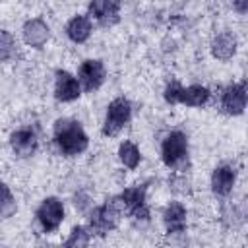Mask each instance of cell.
Listing matches in <instances>:
<instances>
[{
    "mask_svg": "<svg viewBox=\"0 0 248 248\" xmlns=\"http://www.w3.org/2000/svg\"><path fill=\"white\" fill-rule=\"evenodd\" d=\"M211 54L213 58H217L219 62H229L236 50H238V41H236V35L231 33V31H223V33H217L211 41Z\"/></svg>",
    "mask_w": 248,
    "mask_h": 248,
    "instance_id": "obj_15",
    "label": "cell"
},
{
    "mask_svg": "<svg viewBox=\"0 0 248 248\" xmlns=\"http://www.w3.org/2000/svg\"><path fill=\"white\" fill-rule=\"evenodd\" d=\"M81 85L74 74L68 70L54 72V99L60 103H72L81 97Z\"/></svg>",
    "mask_w": 248,
    "mask_h": 248,
    "instance_id": "obj_9",
    "label": "cell"
},
{
    "mask_svg": "<svg viewBox=\"0 0 248 248\" xmlns=\"http://www.w3.org/2000/svg\"><path fill=\"white\" fill-rule=\"evenodd\" d=\"M118 161L126 169H130V170L138 169L140 163H141V151H140V147L134 141H130V140L120 141V145H118Z\"/></svg>",
    "mask_w": 248,
    "mask_h": 248,
    "instance_id": "obj_18",
    "label": "cell"
},
{
    "mask_svg": "<svg viewBox=\"0 0 248 248\" xmlns=\"http://www.w3.org/2000/svg\"><path fill=\"white\" fill-rule=\"evenodd\" d=\"M211 99V91L202 85V83H192V85H182L180 89V97H178V105H184V107H192V108H198V107H203L207 105Z\"/></svg>",
    "mask_w": 248,
    "mask_h": 248,
    "instance_id": "obj_16",
    "label": "cell"
},
{
    "mask_svg": "<svg viewBox=\"0 0 248 248\" xmlns=\"http://www.w3.org/2000/svg\"><path fill=\"white\" fill-rule=\"evenodd\" d=\"M64 215H66L64 202L56 196H46L35 209V221L45 234L56 232L64 223Z\"/></svg>",
    "mask_w": 248,
    "mask_h": 248,
    "instance_id": "obj_5",
    "label": "cell"
},
{
    "mask_svg": "<svg viewBox=\"0 0 248 248\" xmlns=\"http://www.w3.org/2000/svg\"><path fill=\"white\" fill-rule=\"evenodd\" d=\"M120 203H122V209H124V215H128L132 209L140 207V205H145L147 203V184H136V186H128L124 188L120 194H116Z\"/></svg>",
    "mask_w": 248,
    "mask_h": 248,
    "instance_id": "obj_17",
    "label": "cell"
},
{
    "mask_svg": "<svg viewBox=\"0 0 248 248\" xmlns=\"http://www.w3.org/2000/svg\"><path fill=\"white\" fill-rule=\"evenodd\" d=\"M246 103H248V89H246V81H236V83H229L223 87L221 97H219V107L225 114L229 116H240L246 110Z\"/></svg>",
    "mask_w": 248,
    "mask_h": 248,
    "instance_id": "obj_6",
    "label": "cell"
},
{
    "mask_svg": "<svg viewBox=\"0 0 248 248\" xmlns=\"http://www.w3.org/2000/svg\"><path fill=\"white\" fill-rule=\"evenodd\" d=\"M161 161L170 170L186 172L190 169V143L182 130H170L161 141Z\"/></svg>",
    "mask_w": 248,
    "mask_h": 248,
    "instance_id": "obj_2",
    "label": "cell"
},
{
    "mask_svg": "<svg viewBox=\"0 0 248 248\" xmlns=\"http://www.w3.org/2000/svg\"><path fill=\"white\" fill-rule=\"evenodd\" d=\"M89 242H91V232H89V229H87L85 225H74L62 244L68 246V248H85Z\"/></svg>",
    "mask_w": 248,
    "mask_h": 248,
    "instance_id": "obj_19",
    "label": "cell"
},
{
    "mask_svg": "<svg viewBox=\"0 0 248 248\" xmlns=\"http://www.w3.org/2000/svg\"><path fill=\"white\" fill-rule=\"evenodd\" d=\"M120 8L122 0H89L87 17L101 27H112L120 21Z\"/></svg>",
    "mask_w": 248,
    "mask_h": 248,
    "instance_id": "obj_8",
    "label": "cell"
},
{
    "mask_svg": "<svg viewBox=\"0 0 248 248\" xmlns=\"http://www.w3.org/2000/svg\"><path fill=\"white\" fill-rule=\"evenodd\" d=\"M231 4H232V10L240 16H244L248 12V0H231Z\"/></svg>",
    "mask_w": 248,
    "mask_h": 248,
    "instance_id": "obj_24",
    "label": "cell"
},
{
    "mask_svg": "<svg viewBox=\"0 0 248 248\" xmlns=\"http://www.w3.org/2000/svg\"><path fill=\"white\" fill-rule=\"evenodd\" d=\"M78 81L81 85V91L93 93L101 89V85L107 79V66L101 58H87L78 68Z\"/></svg>",
    "mask_w": 248,
    "mask_h": 248,
    "instance_id": "obj_7",
    "label": "cell"
},
{
    "mask_svg": "<svg viewBox=\"0 0 248 248\" xmlns=\"http://www.w3.org/2000/svg\"><path fill=\"white\" fill-rule=\"evenodd\" d=\"M236 169L229 163H223V165H217L211 172V178H209V186H211V192L213 196L217 198H227L231 196V192L234 190V184H236Z\"/></svg>",
    "mask_w": 248,
    "mask_h": 248,
    "instance_id": "obj_10",
    "label": "cell"
},
{
    "mask_svg": "<svg viewBox=\"0 0 248 248\" xmlns=\"http://www.w3.org/2000/svg\"><path fill=\"white\" fill-rule=\"evenodd\" d=\"M52 141L60 155L76 157L81 155L89 147V136L85 134L83 126L76 118H56L52 126Z\"/></svg>",
    "mask_w": 248,
    "mask_h": 248,
    "instance_id": "obj_1",
    "label": "cell"
},
{
    "mask_svg": "<svg viewBox=\"0 0 248 248\" xmlns=\"http://www.w3.org/2000/svg\"><path fill=\"white\" fill-rule=\"evenodd\" d=\"M132 118V103L126 97H114L108 105H107V112H105V120H103V136L107 138H114L118 136L130 122Z\"/></svg>",
    "mask_w": 248,
    "mask_h": 248,
    "instance_id": "obj_4",
    "label": "cell"
},
{
    "mask_svg": "<svg viewBox=\"0 0 248 248\" xmlns=\"http://www.w3.org/2000/svg\"><path fill=\"white\" fill-rule=\"evenodd\" d=\"M21 39L31 48H43L50 39V27L43 17H31L21 25Z\"/></svg>",
    "mask_w": 248,
    "mask_h": 248,
    "instance_id": "obj_13",
    "label": "cell"
},
{
    "mask_svg": "<svg viewBox=\"0 0 248 248\" xmlns=\"http://www.w3.org/2000/svg\"><path fill=\"white\" fill-rule=\"evenodd\" d=\"M163 225L167 234H184L188 227V209L182 202L172 200L163 211Z\"/></svg>",
    "mask_w": 248,
    "mask_h": 248,
    "instance_id": "obj_12",
    "label": "cell"
},
{
    "mask_svg": "<svg viewBox=\"0 0 248 248\" xmlns=\"http://www.w3.org/2000/svg\"><path fill=\"white\" fill-rule=\"evenodd\" d=\"M122 219V211L110 202L107 200L101 205H95L89 209L87 213V229L91 232V236H107L108 232L116 231Z\"/></svg>",
    "mask_w": 248,
    "mask_h": 248,
    "instance_id": "obj_3",
    "label": "cell"
},
{
    "mask_svg": "<svg viewBox=\"0 0 248 248\" xmlns=\"http://www.w3.org/2000/svg\"><path fill=\"white\" fill-rule=\"evenodd\" d=\"M16 211H17V203H16V198L10 190V186L6 182H0V217L8 219Z\"/></svg>",
    "mask_w": 248,
    "mask_h": 248,
    "instance_id": "obj_21",
    "label": "cell"
},
{
    "mask_svg": "<svg viewBox=\"0 0 248 248\" xmlns=\"http://www.w3.org/2000/svg\"><path fill=\"white\" fill-rule=\"evenodd\" d=\"M169 190L174 194H190L192 192V182L186 176V172L180 170H172V174L169 176Z\"/></svg>",
    "mask_w": 248,
    "mask_h": 248,
    "instance_id": "obj_22",
    "label": "cell"
},
{
    "mask_svg": "<svg viewBox=\"0 0 248 248\" xmlns=\"http://www.w3.org/2000/svg\"><path fill=\"white\" fill-rule=\"evenodd\" d=\"M64 33L72 43L83 45L93 33V21L87 17V14H76L68 19V23L64 27Z\"/></svg>",
    "mask_w": 248,
    "mask_h": 248,
    "instance_id": "obj_14",
    "label": "cell"
},
{
    "mask_svg": "<svg viewBox=\"0 0 248 248\" xmlns=\"http://www.w3.org/2000/svg\"><path fill=\"white\" fill-rule=\"evenodd\" d=\"M10 147L16 157L27 159L37 153L39 149V138L33 128H17L10 134Z\"/></svg>",
    "mask_w": 248,
    "mask_h": 248,
    "instance_id": "obj_11",
    "label": "cell"
},
{
    "mask_svg": "<svg viewBox=\"0 0 248 248\" xmlns=\"http://www.w3.org/2000/svg\"><path fill=\"white\" fill-rule=\"evenodd\" d=\"M17 56V41L8 29L0 27V62H12Z\"/></svg>",
    "mask_w": 248,
    "mask_h": 248,
    "instance_id": "obj_20",
    "label": "cell"
},
{
    "mask_svg": "<svg viewBox=\"0 0 248 248\" xmlns=\"http://www.w3.org/2000/svg\"><path fill=\"white\" fill-rule=\"evenodd\" d=\"M180 89H182V83L178 79H170L167 85H165V91H163V99L167 105H178V97H180Z\"/></svg>",
    "mask_w": 248,
    "mask_h": 248,
    "instance_id": "obj_23",
    "label": "cell"
}]
</instances>
